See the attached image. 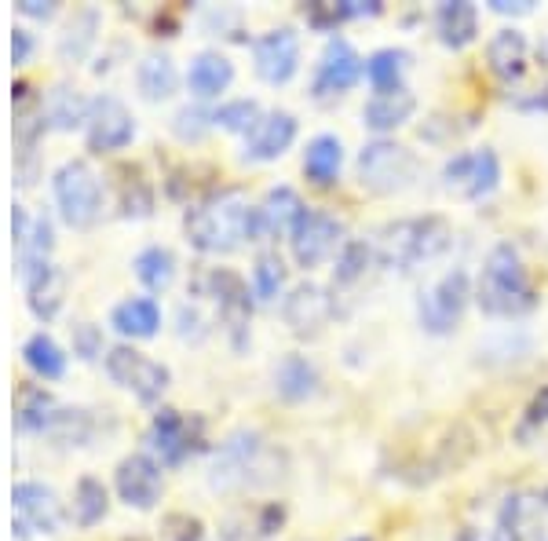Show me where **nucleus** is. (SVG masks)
I'll use <instances>...</instances> for the list:
<instances>
[{
  "label": "nucleus",
  "mask_w": 548,
  "mask_h": 541,
  "mask_svg": "<svg viewBox=\"0 0 548 541\" xmlns=\"http://www.w3.org/2000/svg\"><path fill=\"white\" fill-rule=\"evenodd\" d=\"M475 297L472 278L464 267H454L450 275H443L432 289H424L421 300H417V319L428 333L443 337V333H454L457 322L464 319V308L468 300Z\"/></svg>",
  "instance_id": "423d86ee"
},
{
  "label": "nucleus",
  "mask_w": 548,
  "mask_h": 541,
  "mask_svg": "<svg viewBox=\"0 0 548 541\" xmlns=\"http://www.w3.org/2000/svg\"><path fill=\"white\" fill-rule=\"evenodd\" d=\"M180 337L183 340H201L205 337V319L198 315V308H190V304H183L180 308Z\"/></svg>",
  "instance_id": "c03bdc74"
},
{
  "label": "nucleus",
  "mask_w": 548,
  "mask_h": 541,
  "mask_svg": "<svg viewBox=\"0 0 548 541\" xmlns=\"http://www.w3.org/2000/svg\"><path fill=\"white\" fill-rule=\"evenodd\" d=\"M264 117V107L256 99H227L212 110V125L223 128V132H238V136H249L256 128V121Z\"/></svg>",
  "instance_id": "c9c22d12"
},
{
  "label": "nucleus",
  "mask_w": 548,
  "mask_h": 541,
  "mask_svg": "<svg viewBox=\"0 0 548 541\" xmlns=\"http://www.w3.org/2000/svg\"><path fill=\"white\" fill-rule=\"evenodd\" d=\"M85 128H88V147L99 150V154H114V150H125L132 143L136 117H132V110L117 96H99L92 99Z\"/></svg>",
  "instance_id": "ddd939ff"
},
{
  "label": "nucleus",
  "mask_w": 548,
  "mask_h": 541,
  "mask_svg": "<svg viewBox=\"0 0 548 541\" xmlns=\"http://www.w3.org/2000/svg\"><path fill=\"white\" fill-rule=\"evenodd\" d=\"M114 487L128 509H154L165 490L161 465L150 454H128L114 472Z\"/></svg>",
  "instance_id": "2eb2a0df"
},
{
  "label": "nucleus",
  "mask_w": 548,
  "mask_h": 541,
  "mask_svg": "<svg viewBox=\"0 0 548 541\" xmlns=\"http://www.w3.org/2000/svg\"><path fill=\"white\" fill-rule=\"evenodd\" d=\"M209 128H212V114L209 110H201L198 103L180 107L172 114V136L180 139V143H198V139L209 136Z\"/></svg>",
  "instance_id": "ea45409f"
},
{
  "label": "nucleus",
  "mask_w": 548,
  "mask_h": 541,
  "mask_svg": "<svg viewBox=\"0 0 548 541\" xmlns=\"http://www.w3.org/2000/svg\"><path fill=\"white\" fill-rule=\"evenodd\" d=\"M527 421H530V425H548V384H541V392L530 399Z\"/></svg>",
  "instance_id": "a18cd8bd"
},
{
  "label": "nucleus",
  "mask_w": 548,
  "mask_h": 541,
  "mask_svg": "<svg viewBox=\"0 0 548 541\" xmlns=\"http://www.w3.org/2000/svg\"><path fill=\"white\" fill-rule=\"evenodd\" d=\"M475 304L494 319H519L538 304V289L530 286L527 267L508 242L494 245L486 256L483 275L475 282Z\"/></svg>",
  "instance_id": "7ed1b4c3"
},
{
  "label": "nucleus",
  "mask_w": 548,
  "mask_h": 541,
  "mask_svg": "<svg viewBox=\"0 0 548 541\" xmlns=\"http://www.w3.org/2000/svg\"><path fill=\"white\" fill-rule=\"evenodd\" d=\"M355 172L359 183L369 194H399L406 187H413L417 172H421V158L410 147H402L395 139H369L366 147L355 158Z\"/></svg>",
  "instance_id": "20e7f679"
},
{
  "label": "nucleus",
  "mask_w": 548,
  "mask_h": 541,
  "mask_svg": "<svg viewBox=\"0 0 548 541\" xmlns=\"http://www.w3.org/2000/svg\"><path fill=\"white\" fill-rule=\"evenodd\" d=\"M11 501H15V527H19V534L59 531L63 509H59V498H55L52 487H44V483H15Z\"/></svg>",
  "instance_id": "dca6fc26"
},
{
  "label": "nucleus",
  "mask_w": 548,
  "mask_h": 541,
  "mask_svg": "<svg viewBox=\"0 0 548 541\" xmlns=\"http://www.w3.org/2000/svg\"><path fill=\"white\" fill-rule=\"evenodd\" d=\"M274 388L285 403H304L318 392V366L307 355H285L274 370Z\"/></svg>",
  "instance_id": "bb28decb"
},
{
  "label": "nucleus",
  "mask_w": 548,
  "mask_h": 541,
  "mask_svg": "<svg viewBox=\"0 0 548 541\" xmlns=\"http://www.w3.org/2000/svg\"><path fill=\"white\" fill-rule=\"evenodd\" d=\"M541 509H548V490L541 494Z\"/></svg>",
  "instance_id": "3c124183"
},
{
  "label": "nucleus",
  "mask_w": 548,
  "mask_h": 541,
  "mask_svg": "<svg viewBox=\"0 0 548 541\" xmlns=\"http://www.w3.org/2000/svg\"><path fill=\"white\" fill-rule=\"evenodd\" d=\"M22 362H26L41 381H59L66 373V351L59 348L48 333H33V337L22 344Z\"/></svg>",
  "instance_id": "c756f323"
},
{
  "label": "nucleus",
  "mask_w": 548,
  "mask_h": 541,
  "mask_svg": "<svg viewBox=\"0 0 548 541\" xmlns=\"http://www.w3.org/2000/svg\"><path fill=\"white\" fill-rule=\"evenodd\" d=\"M307 22L315 26V30H333L337 22H344L348 19V8H344V0H318V4H307Z\"/></svg>",
  "instance_id": "79ce46f5"
},
{
  "label": "nucleus",
  "mask_w": 548,
  "mask_h": 541,
  "mask_svg": "<svg viewBox=\"0 0 548 541\" xmlns=\"http://www.w3.org/2000/svg\"><path fill=\"white\" fill-rule=\"evenodd\" d=\"M359 77H366V59L355 52V44L344 41V37H333L326 44V52L318 59L315 70V99H329V96H344L348 88L359 85Z\"/></svg>",
  "instance_id": "9b49d317"
},
{
  "label": "nucleus",
  "mask_w": 548,
  "mask_h": 541,
  "mask_svg": "<svg viewBox=\"0 0 548 541\" xmlns=\"http://www.w3.org/2000/svg\"><path fill=\"white\" fill-rule=\"evenodd\" d=\"M344 242H348V238H344V223L333 213H326V209H307V213L300 216V223L293 227V234H289L293 260L296 267H304V271H315V267H322L326 260H337Z\"/></svg>",
  "instance_id": "0eeeda50"
},
{
  "label": "nucleus",
  "mask_w": 548,
  "mask_h": 541,
  "mask_svg": "<svg viewBox=\"0 0 548 541\" xmlns=\"http://www.w3.org/2000/svg\"><path fill=\"white\" fill-rule=\"evenodd\" d=\"M88 110H92V103L77 88L59 85L44 103V121H52L55 128H77L88 125Z\"/></svg>",
  "instance_id": "72a5a7b5"
},
{
  "label": "nucleus",
  "mask_w": 548,
  "mask_h": 541,
  "mask_svg": "<svg viewBox=\"0 0 548 541\" xmlns=\"http://www.w3.org/2000/svg\"><path fill=\"white\" fill-rule=\"evenodd\" d=\"M264 454V443L256 432H234L220 446V454L212 461V487H234V483H249L256 461Z\"/></svg>",
  "instance_id": "a211bd4d"
},
{
  "label": "nucleus",
  "mask_w": 548,
  "mask_h": 541,
  "mask_svg": "<svg viewBox=\"0 0 548 541\" xmlns=\"http://www.w3.org/2000/svg\"><path fill=\"white\" fill-rule=\"evenodd\" d=\"M121 209H125L128 216H150V209H154V191L147 187V180L136 183H125V191H121Z\"/></svg>",
  "instance_id": "a19ab883"
},
{
  "label": "nucleus",
  "mask_w": 548,
  "mask_h": 541,
  "mask_svg": "<svg viewBox=\"0 0 548 541\" xmlns=\"http://www.w3.org/2000/svg\"><path fill=\"white\" fill-rule=\"evenodd\" d=\"M340 165H344V143L340 136L333 132H322L307 143L304 150V176L318 187H329V183H337L340 176Z\"/></svg>",
  "instance_id": "cd10ccee"
},
{
  "label": "nucleus",
  "mask_w": 548,
  "mask_h": 541,
  "mask_svg": "<svg viewBox=\"0 0 548 541\" xmlns=\"http://www.w3.org/2000/svg\"><path fill=\"white\" fill-rule=\"evenodd\" d=\"M410 66V52L402 48H380L366 59V81L373 92H395V88H406L402 85V74Z\"/></svg>",
  "instance_id": "7c9ffc66"
},
{
  "label": "nucleus",
  "mask_w": 548,
  "mask_h": 541,
  "mask_svg": "<svg viewBox=\"0 0 548 541\" xmlns=\"http://www.w3.org/2000/svg\"><path fill=\"white\" fill-rule=\"evenodd\" d=\"M106 373L110 381L121 384L125 392H132L139 403H158L165 388H169V366L154 362L150 355H143L139 348H128V344H117V348L106 351Z\"/></svg>",
  "instance_id": "6e6552de"
},
{
  "label": "nucleus",
  "mask_w": 548,
  "mask_h": 541,
  "mask_svg": "<svg viewBox=\"0 0 548 541\" xmlns=\"http://www.w3.org/2000/svg\"><path fill=\"white\" fill-rule=\"evenodd\" d=\"M234 85V63L223 52H198L187 66V88L194 99H220Z\"/></svg>",
  "instance_id": "5701e85b"
},
{
  "label": "nucleus",
  "mask_w": 548,
  "mask_h": 541,
  "mask_svg": "<svg viewBox=\"0 0 548 541\" xmlns=\"http://www.w3.org/2000/svg\"><path fill=\"white\" fill-rule=\"evenodd\" d=\"M52 198L70 227H92L103 213V180L85 158H70L55 169Z\"/></svg>",
  "instance_id": "39448f33"
},
{
  "label": "nucleus",
  "mask_w": 548,
  "mask_h": 541,
  "mask_svg": "<svg viewBox=\"0 0 548 541\" xmlns=\"http://www.w3.org/2000/svg\"><path fill=\"white\" fill-rule=\"evenodd\" d=\"M454 242V227L443 216H406V220H391L377 234V260L391 271H413L421 264H432L450 249Z\"/></svg>",
  "instance_id": "f03ea898"
},
{
  "label": "nucleus",
  "mask_w": 548,
  "mask_h": 541,
  "mask_svg": "<svg viewBox=\"0 0 548 541\" xmlns=\"http://www.w3.org/2000/svg\"><path fill=\"white\" fill-rule=\"evenodd\" d=\"M106 509H110L106 487L95 476H85L74 487V520L81 523V527H95V523L106 516Z\"/></svg>",
  "instance_id": "e433bc0d"
},
{
  "label": "nucleus",
  "mask_w": 548,
  "mask_h": 541,
  "mask_svg": "<svg viewBox=\"0 0 548 541\" xmlns=\"http://www.w3.org/2000/svg\"><path fill=\"white\" fill-rule=\"evenodd\" d=\"M150 450L161 457V465H180L183 457L194 450V432H190V421L180 410H158L154 421H150Z\"/></svg>",
  "instance_id": "aec40b11"
},
{
  "label": "nucleus",
  "mask_w": 548,
  "mask_h": 541,
  "mask_svg": "<svg viewBox=\"0 0 548 541\" xmlns=\"http://www.w3.org/2000/svg\"><path fill=\"white\" fill-rule=\"evenodd\" d=\"M183 231L198 253H234L238 245L256 242V205L234 187L216 191L205 202L190 205Z\"/></svg>",
  "instance_id": "f257e3e1"
},
{
  "label": "nucleus",
  "mask_w": 548,
  "mask_h": 541,
  "mask_svg": "<svg viewBox=\"0 0 548 541\" xmlns=\"http://www.w3.org/2000/svg\"><path fill=\"white\" fill-rule=\"evenodd\" d=\"M307 213V205L300 202V194L293 187H271L264 194V202L256 205V242H264V238H289L293 227L300 223V216Z\"/></svg>",
  "instance_id": "6ab92c4d"
},
{
  "label": "nucleus",
  "mask_w": 548,
  "mask_h": 541,
  "mask_svg": "<svg viewBox=\"0 0 548 541\" xmlns=\"http://www.w3.org/2000/svg\"><path fill=\"white\" fill-rule=\"evenodd\" d=\"M253 66L267 85H289L300 70V33L293 26H274L253 41Z\"/></svg>",
  "instance_id": "1a4fd4ad"
},
{
  "label": "nucleus",
  "mask_w": 548,
  "mask_h": 541,
  "mask_svg": "<svg viewBox=\"0 0 548 541\" xmlns=\"http://www.w3.org/2000/svg\"><path fill=\"white\" fill-rule=\"evenodd\" d=\"M19 11H22V15H33V19H52V15H55L52 4H41V0H22Z\"/></svg>",
  "instance_id": "09e8293b"
},
{
  "label": "nucleus",
  "mask_w": 548,
  "mask_h": 541,
  "mask_svg": "<svg viewBox=\"0 0 548 541\" xmlns=\"http://www.w3.org/2000/svg\"><path fill=\"white\" fill-rule=\"evenodd\" d=\"M373 260H377L373 242H366V238H348V242L340 245L337 260H333V282H337V286H355L359 278H366Z\"/></svg>",
  "instance_id": "2f4dec72"
},
{
  "label": "nucleus",
  "mask_w": 548,
  "mask_h": 541,
  "mask_svg": "<svg viewBox=\"0 0 548 541\" xmlns=\"http://www.w3.org/2000/svg\"><path fill=\"white\" fill-rule=\"evenodd\" d=\"M30 48H33L30 33L15 30V37H11V55H15V63H26V59H30Z\"/></svg>",
  "instance_id": "49530a36"
},
{
  "label": "nucleus",
  "mask_w": 548,
  "mask_h": 541,
  "mask_svg": "<svg viewBox=\"0 0 548 541\" xmlns=\"http://www.w3.org/2000/svg\"><path fill=\"white\" fill-rule=\"evenodd\" d=\"M55 403L52 395L44 392V388H37V384H22L19 392V403H15V421H19V428H26V432H44V428L55 421Z\"/></svg>",
  "instance_id": "473e14b6"
},
{
  "label": "nucleus",
  "mask_w": 548,
  "mask_h": 541,
  "mask_svg": "<svg viewBox=\"0 0 548 541\" xmlns=\"http://www.w3.org/2000/svg\"><path fill=\"white\" fill-rule=\"evenodd\" d=\"M435 30H439V41L446 48L461 52V48H468L479 37V8L468 4V0H450L435 15Z\"/></svg>",
  "instance_id": "393cba45"
},
{
  "label": "nucleus",
  "mask_w": 548,
  "mask_h": 541,
  "mask_svg": "<svg viewBox=\"0 0 548 541\" xmlns=\"http://www.w3.org/2000/svg\"><path fill=\"white\" fill-rule=\"evenodd\" d=\"M333 315H337V300L329 297V289L318 286V282H300V286L289 289L282 300V319L296 337H315V333H322V326H326Z\"/></svg>",
  "instance_id": "f8f14e48"
},
{
  "label": "nucleus",
  "mask_w": 548,
  "mask_h": 541,
  "mask_svg": "<svg viewBox=\"0 0 548 541\" xmlns=\"http://www.w3.org/2000/svg\"><path fill=\"white\" fill-rule=\"evenodd\" d=\"M136 85L143 92V99L150 103H161L169 99L176 88H180V70L172 63L169 52H147L136 66Z\"/></svg>",
  "instance_id": "a878e982"
},
{
  "label": "nucleus",
  "mask_w": 548,
  "mask_h": 541,
  "mask_svg": "<svg viewBox=\"0 0 548 541\" xmlns=\"http://www.w3.org/2000/svg\"><path fill=\"white\" fill-rule=\"evenodd\" d=\"M413 114H417V96H413L410 88L373 92V99H366V107H362V125L369 132H377V139H384L388 132L406 125Z\"/></svg>",
  "instance_id": "412c9836"
},
{
  "label": "nucleus",
  "mask_w": 548,
  "mask_h": 541,
  "mask_svg": "<svg viewBox=\"0 0 548 541\" xmlns=\"http://www.w3.org/2000/svg\"><path fill=\"white\" fill-rule=\"evenodd\" d=\"M22 278H26V293H30V311L37 319H52L55 311L63 308L66 275L55 264H44Z\"/></svg>",
  "instance_id": "c85d7f7f"
},
{
  "label": "nucleus",
  "mask_w": 548,
  "mask_h": 541,
  "mask_svg": "<svg viewBox=\"0 0 548 541\" xmlns=\"http://www.w3.org/2000/svg\"><path fill=\"white\" fill-rule=\"evenodd\" d=\"M527 63H530V41L523 30L505 26V30H497L490 37V44H486V66H490L494 77L519 81V77L527 74Z\"/></svg>",
  "instance_id": "4be33fe9"
},
{
  "label": "nucleus",
  "mask_w": 548,
  "mask_h": 541,
  "mask_svg": "<svg viewBox=\"0 0 548 541\" xmlns=\"http://www.w3.org/2000/svg\"><path fill=\"white\" fill-rule=\"evenodd\" d=\"M110 326L121 333V337L132 340H147L161 329V308L154 297H128L121 300L114 311H110Z\"/></svg>",
  "instance_id": "b1692460"
},
{
  "label": "nucleus",
  "mask_w": 548,
  "mask_h": 541,
  "mask_svg": "<svg viewBox=\"0 0 548 541\" xmlns=\"http://www.w3.org/2000/svg\"><path fill=\"white\" fill-rule=\"evenodd\" d=\"M486 541H516V538H512V534H505V531H494Z\"/></svg>",
  "instance_id": "8fccbe9b"
},
{
  "label": "nucleus",
  "mask_w": 548,
  "mask_h": 541,
  "mask_svg": "<svg viewBox=\"0 0 548 541\" xmlns=\"http://www.w3.org/2000/svg\"><path fill=\"white\" fill-rule=\"evenodd\" d=\"M443 183L450 191L464 194V198H490L501 183V161L490 147L483 150H468V154H454V158L443 165Z\"/></svg>",
  "instance_id": "9d476101"
},
{
  "label": "nucleus",
  "mask_w": 548,
  "mask_h": 541,
  "mask_svg": "<svg viewBox=\"0 0 548 541\" xmlns=\"http://www.w3.org/2000/svg\"><path fill=\"white\" fill-rule=\"evenodd\" d=\"M209 297L220 308V319L227 322V333L234 337V344H242L245 329H249V315H253V286L242 275H234L231 267H212L209 271Z\"/></svg>",
  "instance_id": "4468645a"
},
{
  "label": "nucleus",
  "mask_w": 548,
  "mask_h": 541,
  "mask_svg": "<svg viewBox=\"0 0 548 541\" xmlns=\"http://www.w3.org/2000/svg\"><path fill=\"white\" fill-rule=\"evenodd\" d=\"M296 117L289 110H264V117L256 121V128L245 136L242 158L245 161H278L285 150L296 143Z\"/></svg>",
  "instance_id": "f3484780"
},
{
  "label": "nucleus",
  "mask_w": 548,
  "mask_h": 541,
  "mask_svg": "<svg viewBox=\"0 0 548 541\" xmlns=\"http://www.w3.org/2000/svg\"><path fill=\"white\" fill-rule=\"evenodd\" d=\"M285 289V260L278 253H260L253 267V297L278 300Z\"/></svg>",
  "instance_id": "58836bf2"
},
{
  "label": "nucleus",
  "mask_w": 548,
  "mask_h": 541,
  "mask_svg": "<svg viewBox=\"0 0 548 541\" xmlns=\"http://www.w3.org/2000/svg\"><path fill=\"white\" fill-rule=\"evenodd\" d=\"M348 541H369V538H362V534H359V538H348Z\"/></svg>",
  "instance_id": "603ef678"
},
{
  "label": "nucleus",
  "mask_w": 548,
  "mask_h": 541,
  "mask_svg": "<svg viewBox=\"0 0 548 541\" xmlns=\"http://www.w3.org/2000/svg\"><path fill=\"white\" fill-rule=\"evenodd\" d=\"M490 8L501 11V15H523V11L534 8V0H490Z\"/></svg>",
  "instance_id": "de8ad7c7"
},
{
  "label": "nucleus",
  "mask_w": 548,
  "mask_h": 541,
  "mask_svg": "<svg viewBox=\"0 0 548 541\" xmlns=\"http://www.w3.org/2000/svg\"><path fill=\"white\" fill-rule=\"evenodd\" d=\"M74 351L88 362L99 359L103 355V333H99V326H92V322L74 326Z\"/></svg>",
  "instance_id": "37998d69"
},
{
  "label": "nucleus",
  "mask_w": 548,
  "mask_h": 541,
  "mask_svg": "<svg viewBox=\"0 0 548 541\" xmlns=\"http://www.w3.org/2000/svg\"><path fill=\"white\" fill-rule=\"evenodd\" d=\"M52 245H55L52 220H48V216H37L33 227H30V234H26V242L19 245L22 249V275H30V271H37V267L52 264V260H48Z\"/></svg>",
  "instance_id": "4c0bfd02"
},
{
  "label": "nucleus",
  "mask_w": 548,
  "mask_h": 541,
  "mask_svg": "<svg viewBox=\"0 0 548 541\" xmlns=\"http://www.w3.org/2000/svg\"><path fill=\"white\" fill-rule=\"evenodd\" d=\"M136 278L147 289H154V293L169 289L172 278H176V256H172V249H165V245H147V249L136 256Z\"/></svg>",
  "instance_id": "f704fd0d"
}]
</instances>
